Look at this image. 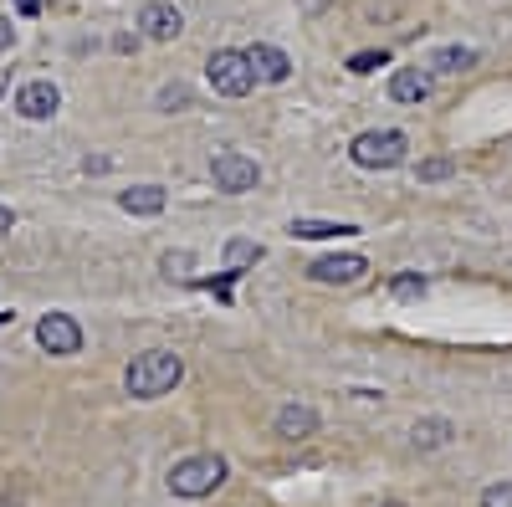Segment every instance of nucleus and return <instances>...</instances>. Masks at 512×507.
I'll return each instance as SVG.
<instances>
[{"mask_svg":"<svg viewBox=\"0 0 512 507\" xmlns=\"http://www.w3.org/2000/svg\"><path fill=\"white\" fill-rule=\"evenodd\" d=\"M180 374H185L180 354H169V349H149V354H139L134 364L123 369V390L134 395V400H159V395H169V390L180 385Z\"/></svg>","mask_w":512,"mask_h":507,"instance_id":"1","label":"nucleus"},{"mask_svg":"<svg viewBox=\"0 0 512 507\" xmlns=\"http://www.w3.org/2000/svg\"><path fill=\"white\" fill-rule=\"evenodd\" d=\"M226 482V456L216 451H200V456H185L175 472H169V492L175 497H210Z\"/></svg>","mask_w":512,"mask_h":507,"instance_id":"2","label":"nucleus"},{"mask_svg":"<svg viewBox=\"0 0 512 507\" xmlns=\"http://www.w3.org/2000/svg\"><path fill=\"white\" fill-rule=\"evenodd\" d=\"M405 154H410V139L400 129H369L349 144V159L359 169H395V164H405Z\"/></svg>","mask_w":512,"mask_h":507,"instance_id":"3","label":"nucleus"},{"mask_svg":"<svg viewBox=\"0 0 512 507\" xmlns=\"http://www.w3.org/2000/svg\"><path fill=\"white\" fill-rule=\"evenodd\" d=\"M205 77H210V88H216L221 98H246V93L256 88V67H251V57H246V52H231V47L210 52Z\"/></svg>","mask_w":512,"mask_h":507,"instance_id":"4","label":"nucleus"},{"mask_svg":"<svg viewBox=\"0 0 512 507\" xmlns=\"http://www.w3.org/2000/svg\"><path fill=\"white\" fill-rule=\"evenodd\" d=\"M210 175H216V190H226V195H246V190H256L262 169H256V159H246V154L226 149V154L210 159Z\"/></svg>","mask_w":512,"mask_h":507,"instance_id":"5","label":"nucleus"},{"mask_svg":"<svg viewBox=\"0 0 512 507\" xmlns=\"http://www.w3.org/2000/svg\"><path fill=\"white\" fill-rule=\"evenodd\" d=\"M36 344L47 349V354H57V359H67V354L82 349V328L67 313H47V318L36 323Z\"/></svg>","mask_w":512,"mask_h":507,"instance_id":"6","label":"nucleus"},{"mask_svg":"<svg viewBox=\"0 0 512 507\" xmlns=\"http://www.w3.org/2000/svg\"><path fill=\"white\" fill-rule=\"evenodd\" d=\"M57 108H62V93H57V82H47V77H41V82H26V88L16 93V113L31 118V123L52 118Z\"/></svg>","mask_w":512,"mask_h":507,"instance_id":"7","label":"nucleus"},{"mask_svg":"<svg viewBox=\"0 0 512 507\" xmlns=\"http://www.w3.org/2000/svg\"><path fill=\"white\" fill-rule=\"evenodd\" d=\"M139 31H144L149 41H175V36L185 31V16L169 6V0H149V6L139 11Z\"/></svg>","mask_w":512,"mask_h":507,"instance_id":"8","label":"nucleus"},{"mask_svg":"<svg viewBox=\"0 0 512 507\" xmlns=\"http://www.w3.org/2000/svg\"><path fill=\"white\" fill-rule=\"evenodd\" d=\"M364 272H369L364 257H318V262L308 267V277H313V282H328V287H349V282H359Z\"/></svg>","mask_w":512,"mask_h":507,"instance_id":"9","label":"nucleus"},{"mask_svg":"<svg viewBox=\"0 0 512 507\" xmlns=\"http://www.w3.org/2000/svg\"><path fill=\"white\" fill-rule=\"evenodd\" d=\"M431 88H436V72L431 67H400L390 77V98L395 103H425V98H431Z\"/></svg>","mask_w":512,"mask_h":507,"instance_id":"10","label":"nucleus"},{"mask_svg":"<svg viewBox=\"0 0 512 507\" xmlns=\"http://www.w3.org/2000/svg\"><path fill=\"white\" fill-rule=\"evenodd\" d=\"M246 57H251V67H256V82H287V77H292V62H287L282 47H267V41H256Z\"/></svg>","mask_w":512,"mask_h":507,"instance_id":"11","label":"nucleus"},{"mask_svg":"<svg viewBox=\"0 0 512 507\" xmlns=\"http://www.w3.org/2000/svg\"><path fill=\"white\" fill-rule=\"evenodd\" d=\"M313 431H318V410H313V405H282V410H277V436L303 441V436H313Z\"/></svg>","mask_w":512,"mask_h":507,"instance_id":"12","label":"nucleus"},{"mask_svg":"<svg viewBox=\"0 0 512 507\" xmlns=\"http://www.w3.org/2000/svg\"><path fill=\"white\" fill-rule=\"evenodd\" d=\"M164 200H169V195H164L159 185H134V190H123V195H118V205L128 210V216H159Z\"/></svg>","mask_w":512,"mask_h":507,"instance_id":"13","label":"nucleus"},{"mask_svg":"<svg viewBox=\"0 0 512 507\" xmlns=\"http://www.w3.org/2000/svg\"><path fill=\"white\" fill-rule=\"evenodd\" d=\"M287 231H292L297 241H328V236H354L359 226H349V221H308V216H297Z\"/></svg>","mask_w":512,"mask_h":507,"instance_id":"14","label":"nucleus"},{"mask_svg":"<svg viewBox=\"0 0 512 507\" xmlns=\"http://www.w3.org/2000/svg\"><path fill=\"white\" fill-rule=\"evenodd\" d=\"M451 431H456L451 420H441V415H436V420H420L410 441H415V451H436V446H446V441H451Z\"/></svg>","mask_w":512,"mask_h":507,"instance_id":"15","label":"nucleus"},{"mask_svg":"<svg viewBox=\"0 0 512 507\" xmlns=\"http://www.w3.org/2000/svg\"><path fill=\"white\" fill-rule=\"evenodd\" d=\"M472 62H477L472 47H436L431 52V72H466Z\"/></svg>","mask_w":512,"mask_h":507,"instance_id":"16","label":"nucleus"},{"mask_svg":"<svg viewBox=\"0 0 512 507\" xmlns=\"http://www.w3.org/2000/svg\"><path fill=\"white\" fill-rule=\"evenodd\" d=\"M256 262H262V246H256V241H231V246H226V267H231V272H246V267H256Z\"/></svg>","mask_w":512,"mask_h":507,"instance_id":"17","label":"nucleus"},{"mask_svg":"<svg viewBox=\"0 0 512 507\" xmlns=\"http://www.w3.org/2000/svg\"><path fill=\"white\" fill-rule=\"evenodd\" d=\"M384 62H390V52H354V57H349V72L364 77V72H374V67H384Z\"/></svg>","mask_w":512,"mask_h":507,"instance_id":"18","label":"nucleus"},{"mask_svg":"<svg viewBox=\"0 0 512 507\" xmlns=\"http://www.w3.org/2000/svg\"><path fill=\"white\" fill-rule=\"evenodd\" d=\"M482 507H512V482H497L482 492Z\"/></svg>","mask_w":512,"mask_h":507,"instance_id":"19","label":"nucleus"},{"mask_svg":"<svg viewBox=\"0 0 512 507\" xmlns=\"http://www.w3.org/2000/svg\"><path fill=\"white\" fill-rule=\"evenodd\" d=\"M451 175V159H425L420 164V180H446Z\"/></svg>","mask_w":512,"mask_h":507,"instance_id":"20","label":"nucleus"},{"mask_svg":"<svg viewBox=\"0 0 512 507\" xmlns=\"http://www.w3.org/2000/svg\"><path fill=\"white\" fill-rule=\"evenodd\" d=\"M159 103H164V113H175V108H185V103H190V88H164V93H159Z\"/></svg>","mask_w":512,"mask_h":507,"instance_id":"21","label":"nucleus"},{"mask_svg":"<svg viewBox=\"0 0 512 507\" xmlns=\"http://www.w3.org/2000/svg\"><path fill=\"white\" fill-rule=\"evenodd\" d=\"M420 292H425L420 277H395V298H420Z\"/></svg>","mask_w":512,"mask_h":507,"instance_id":"22","label":"nucleus"},{"mask_svg":"<svg viewBox=\"0 0 512 507\" xmlns=\"http://www.w3.org/2000/svg\"><path fill=\"white\" fill-rule=\"evenodd\" d=\"M185 267H190V251H180V257H175V251H169V257H164V272H169V277H180Z\"/></svg>","mask_w":512,"mask_h":507,"instance_id":"23","label":"nucleus"},{"mask_svg":"<svg viewBox=\"0 0 512 507\" xmlns=\"http://www.w3.org/2000/svg\"><path fill=\"white\" fill-rule=\"evenodd\" d=\"M11 36H16V31H11V21H6V16H0V52H6V47H11Z\"/></svg>","mask_w":512,"mask_h":507,"instance_id":"24","label":"nucleus"},{"mask_svg":"<svg viewBox=\"0 0 512 507\" xmlns=\"http://www.w3.org/2000/svg\"><path fill=\"white\" fill-rule=\"evenodd\" d=\"M16 11H21V16H36V11H41V0H16Z\"/></svg>","mask_w":512,"mask_h":507,"instance_id":"25","label":"nucleus"},{"mask_svg":"<svg viewBox=\"0 0 512 507\" xmlns=\"http://www.w3.org/2000/svg\"><path fill=\"white\" fill-rule=\"evenodd\" d=\"M11 221H16V216H11V210H6V205H0V231H11Z\"/></svg>","mask_w":512,"mask_h":507,"instance_id":"26","label":"nucleus"},{"mask_svg":"<svg viewBox=\"0 0 512 507\" xmlns=\"http://www.w3.org/2000/svg\"><path fill=\"white\" fill-rule=\"evenodd\" d=\"M11 318H16V313H0V323H11Z\"/></svg>","mask_w":512,"mask_h":507,"instance_id":"27","label":"nucleus"},{"mask_svg":"<svg viewBox=\"0 0 512 507\" xmlns=\"http://www.w3.org/2000/svg\"><path fill=\"white\" fill-rule=\"evenodd\" d=\"M379 507H405V502H379Z\"/></svg>","mask_w":512,"mask_h":507,"instance_id":"28","label":"nucleus"}]
</instances>
